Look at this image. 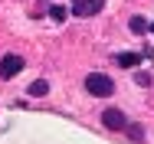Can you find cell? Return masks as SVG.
I'll list each match as a JSON object with an SVG mask.
<instances>
[{
	"label": "cell",
	"instance_id": "7a4b0ae2",
	"mask_svg": "<svg viewBox=\"0 0 154 144\" xmlns=\"http://www.w3.org/2000/svg\"><path fill=\"white\" fill-rule=\"evenodd\" d=\"M102 124H105L108 131H122V128H128V118H125L122 108H105V112H102Z\"/></svg>",
	"mask_w": 154,
	"mask_h": 144
},
{
	"label": "cell",
	"instance_id": "277c9868",
	"mask_svg": "<svg viewBox=\"0 0 154 144\" xmlns=\"http://www.w3.org/2000/svg\"><path fill=\"white\" fill-rule=\"evenodd\" d=\"M20 69H23V56H17V53L3 56V62H0V75H3V79H13Z\"/></svg>",
	"mask_w": 154,
	"mask_h": 144
},
{
	"label": "cell",
	"instance_id": "30bf717a",
	"mask_svg": "<svg viewBox=\"0 0 154 144\" xmlns=\"http://www.w3.org/2000/svg\"><path fill=\"white\" fill-rule=\"evenodd\" d=\"M134 82H138V85H151V75H144V72H138V75H134Z\"/></svg>",
	"mask_w": 154,
	"mask_h": 144
},
{
	"label": "cell",
	"instance_id": "8992f818",
	"mask_svg": "<svg viewBox=\"0 0 154 144\" xmlns=\"http://www.w3.org/2000/svg\"><path fill=\"white\" fill-rule=\"evenodd\" d=\"M30 95H33V98H43V95H49V82H46V79H36V82L30 85Z\"/></svg>",
	"mask_w": 154,
	"mask_h": 144
},
{
	"label": "cell",
	"instance_id": "ba28073f",
	"mask_svg": "<svg viewBox=\"0 0 154 144\" xmlns=\"http://www.w3.org/2000/svg\"><path fill=\"white\" fill-rule=\"evenodd\" d=\"M125 131L131 134V141H144V128H141V124H128Z\"/></svg>",
	"mask_w": 154,
	"mask_h": 144
},
{
	"label": "cell",
	"instance_id": "5b68a950",
	"mask_svg": "<svg viewBox=\"0 0 154 144\" xmlns=\"http://www.w3.org/2000/svg\"><path fill=\"white\" fill-rule=\"evenodd\" d=\"M141 62V53H118V66L122 69H134Z\"/></svg>",
	"mask_w": 154,
	"mask_h": 144
},
{
	"label": "cell",
	"instance_id": "52a82bcc",
	"mask_svg": "<svg viewBox=\"0 0 154 144\" xmlns=\"http://www.w3.org/2000/svg\"><path fill=\"white\" fill-rule=\"evenodd\" d=\"M128 26H131V33H144V29H148V20H144V17H131Z\"/></svg>",
	"mask_w": 154,
	"mask_h": 144
},
{
	"label": "cell",
	"instance_id": "6da1fadb",
	"mask_svg": "<svg viewBox=\"0 0 154 144\" xmlns=\"http://www.w3.org/2000/svg\"><path fill=\"white\" fill-rule=\"evenodd\" d=\"M85 92L95 95V98H108V95L115 92V79L105 75V72H89V75H85Z\"/></svg>",
	"mask_w": 154,
	"mask_h": 144
},
{
	"label": "cell",
	"instance_id": "9c48e42d",
	"mask_svg": "<svg viewBox=\"0 0 154 144\" xmlns=\"http://www.w3.org/2000/svg\"><path fill=\"white\" fill-rule=\"evenodd\" d=\"M49 17H53L56 23H62V20H66V10H62V7H56V3H53V7H49Z\"/></svg>",
	"mask_w": 154,
	"mask_h": 144
},
{
	"label": "cell",
	"instance_id": "3957f363",
	"mask_svg": "<svg viewBox=\"0 0 154 144\" xmlns=\"http://www.w3.org/2000/svg\"><path fill=\"white\" fill-rule=\"evenodd\" d=\"M102 7H105V0H75L72 3V13L75 17H95Z\"/></svg>",
	"mask_w": 154,
	"mask_h": 144
}]
</instances>
